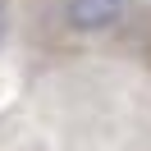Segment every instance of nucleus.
Returning a JSON list of instances; mask_svg holds the SVG:
<instances>
[{
  "label": "nucleus",
  "mask_w": 151,
  "mask_h": 151,
  "mask_svg": "<svg viewBox=\"0 0 151 151\" xmlns=\"http://www.w3.org/2000/svg\"><path fill=\"white\" fill-rule=\"evenodd\" d=\"M128 14V0H64V23L73 32H105Z\"/></svg>",
  "instance_id": "obj_1"
},
{
  "label": "nucleus",
  "mask_w": 151,
  "mask_h": 151,
  "mask_svg": "<svg viewBox=\"0 0 151 151\" xmlns=\"http://www.w3.org/2000/svg\"><path fill=\"white\" fill-rule=\"evenodd\" d=\"M0 41H5V0H0Z\"/></svg>",
  "instance_id": "obj_2"
}]
</instances>
